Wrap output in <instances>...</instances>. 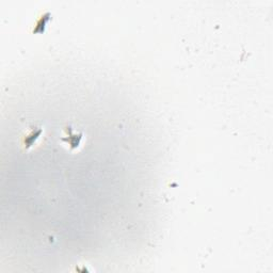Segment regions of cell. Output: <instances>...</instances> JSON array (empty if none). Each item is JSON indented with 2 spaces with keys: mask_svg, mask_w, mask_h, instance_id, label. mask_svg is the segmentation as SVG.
<instances>
[{
  "mask_svg": "<svg viewBox=\"0 0 273 273\" xmlns=\"http://www.w3.org/2000/svg\"><path fill=\"white\" fill-rule=\"evenodd\" d=\"M42 133H43V130H42L40 127L34 126L32 128H30V130L23 137V145L25 147V149H31L36 143V141L41 138Z\"/></svg>",
  "mask_w": 273,
  "mask_h": 273,
  "instance_id": "7a4b0ae2",
  "label": "cell"
},
{
  "mask_svg": "<svg viewBox=\"0 0 273 273\" xmlns=\"http://www.w3.org/2000/svg\"><path fill=\"white\" fill-rule=\"evenodd\" d=\"M65 132H66V135L63 136L62 139H61L62 142L65 145H68L71 150H74V149H77L78 148H79L81 145V140H82V137H83L82 133H80V132L79 133H74V130H73L71 126L66 127Z\"/></svg>",
  "mask_w": 273,
  "mask_h": 273,
  "instance_id": "6da1fadb",
  "label": "cell"
}]
</instances>
